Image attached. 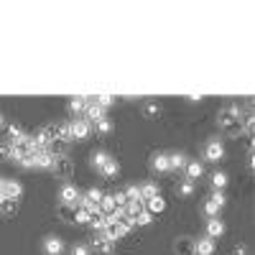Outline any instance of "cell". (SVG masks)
I'll return each instance as SVG.
<instances>
[{"label":"cell","instance_id":"1","mask_svg":"<svg viewBox=\"0 0 255 255\" xmlns=\"http://www.w3.org/2000/svg\"><path fill=\"white\" fill-rule=\"evenodd\" d=\"M133 230V220L130 217H120V220H108V230H105V235H108L113 243L115 240H123L130 235Z\"/></svg>","mask_w":255,"mask_h":255},{"label":"cell","instance_id":"2","mask_svg":"<svg viewBox=\"0 0 255 255\" xmlns=\"http://www.w3.org/2000/svg\"><path fill=\"white\" fill-rule=\"evenodd\" d=\"M243 118V113H240V105H227L225 110H220V118H217V123L222 125V128H227V125H232V123H238Z\"/></svg>","mask_w":255,"mask_h":255},{"label":"cell","instance_id":"3","mask_svg":"<svg viewBox=\"0 0 255 255\" xmlns=\"http://www.w3.org/2000/svg\"><path fill=\"white\" fill-rule=\"evenodd\" d=\"M51 168L56 171V176H61V179H69L74 174V163H72L69 156H54V166Z\"/></svg>","mask_w":255,"mask_h":255},{"label":"cell","instance_id":"4","mask_svg":"<svg viewBox=\"0 0 255 255\" xmlns=\"http://www.w3.org/2000/svg\"><path fill=\"white\" fill-rule=\"evenodd\" d=\"M79 189L74 186V184H64L61 189H59V204H72V207H77L79 204Z\"/></svg>","mask_w":255,"mask_h":255},{"label":"cell","instance_id":"5","mask_svg":"<svg viewBox=\"0 0 255 255\" xmlns=\"http://www.w3.org/2000/svg\"><path fill=\"white\" fill-rule=\"evenodd\" d=\"M204 158H207L209 163L222 161V158H225V145H222V140H209V143L204 145Z\"/></svg>","mask_w":255,"mask_h":255},{"label":"cell","instance_id":"6","mask_svg":"<svg viewBox=\"0 0 255 255\" xmlns=\"http://www.w3.org/2000/svg\"><path fill=\"white\" fill-rule=\"evenodd\" d=\"M20 194H23V186H20L18 181L0 179V197L3 199H20Z\"/></svg>","mask_w":255,"mask_h":255},{"label":"cell","instance_id":"7","mask_svg":"<svg viewBox=\"0 0 255 255\" xmlns=\"http://www.w3.org/2000/svg\"><path fill=\"white\" fill-rule=\"evenodd\" d=\"M97 212H100L102 217H108V220H113V217L118 215V204H115L113 194H102V199H100V204H97Z\"/></svg>","mask_w":255,"mask_h":255},{"label":"cell","instance_id":"8","mask_svg":"<svg viewBox=\"0 0 255 255\" xmlns=\"http://www.w3.org/2000/svg\"><path fill=\"white\" fill-rule=\"evenodd\" d=\"M72 140H87L90 138V130H92V125L87 120H72Z\"/></svg>","mask_w":255,"mask_h":255},{"label":"cell","instance_id":"9","mask_svg":"<svg viewBox=\"0 0 255 255\" xmlns=\"http://www.w3.org/2000/svg\"><path fill=\"white\" fill-rule=\"evenodd\" d=\"M64 253V240L59 235H46L44 238V255H61Z\"/></svg>","mask_w":255,"mask_h":255},{"label":"cell","instance_id":"10","mask_svg":"<svg viewBox=\"0 0 255 255\" xmlns=\"http://www.w3.org/2000/svg\"><path fill=\"white\" fill-rule=\"evenodd\" d=\"M222 235H225V222H222L220 217L207 220V238H209V240H217V238H222Z\"/></svg>","mask_w":255,"mask_h":255},{"label":"cell","instance_id":"11","mask_svg":"<svg viewBox=\"0 0 255 255\" xmlns=\"http://www.w3.org/2000/svg\"><path fill=\"white\" fill-rule=\"evenodd\" d=\"M95 250H97L100 255H113L115 243H113V240H110V238L102 232V235H95Z\"/></svg>","mask_w":255,"mask_h":255},{"label":"cell","instance_id":"12","mask_svg":"<svg viewBox=\"0 0 255 255\" xmlns=\"http://www.w3.org/2000/svg\"><path fill=\"white\" fill-rule=\"evenodd\" d=\"M145 204V212H148V215H161V212H166V199L161 197V194H156V197H151V199H148V202H143Z\"/></svg>","mask_w":255,"mask_h":255},{"label":"cell","instance_id":"13","mask_svg":"<svg viewBox=\"0 0 255 255\" xmlns=\"http://www.w3.org/2000/svg\"><path fill=\"white\" fill-rule=\"evenodd\" d=\"M215 250H217L215 240H209V238L194 240V255H215Z\"/></svg>","mask_w":255,"mask_h":255},{"label":"cell","instance_id":"14","mask_svg":"<svg viewBox=\"0 0 255 255\" xmlns=\"http://www.w3.org/2000/svg\"><path fill=\"white\" fill-rule=\"evenodd\" d=\"M33 161H36V168H51V166H54L51 151H36V153H33Z\"/></svg>","mask_w":255,"mask_h":255},{"label":"cell","instance_id":"15","mask_svg":"<svg viewBox=\"0 0 255 255\" xmlns=\"http://www.w3.org/2000/svg\"><path fill=\"white\" fill-rule=\"evenodd\" d=\"M174 250H176V255H194V240L191 238H179Z\"/></svg>","mask_w":255,"mask_h":255},{"label":"cell","instance_id":"16","mask_svg":"<svg viewBox=\"0 0 255 255\" xmlns=\"http://www.w3.org/2000/svg\"><path fill=\"white\" fill-rule=\"evenodd\" d=\"M202 174H204V166L199 161H186V179L189 181H197Z\"/></svg>","mask_w":255,"mask_h":255},{"label":"cell","instance_id":"17","mask_svg":"<svg viewBox=\"0 0 255 255\" xmlns=\"http://www.w3.org/2000/svg\"><path fill=\"white\" fill-rule=\"evenodd\" d=\"M90 225L95 230V235H102V232L108 230V217H102L100 212H95V215H90Z\"/></svg>","mask_w":255,"mask_h":255},{"label":"cell","instance_id":"18","mask_svg":"<svg viewBox=\"0 0 255 255\" xmlns=\"http://www.w3.org/2000/svg\"><path fill=\"white\" fill-rule=\"evenodd\" d=\"M151 166H153V171H158V174L171 171V168H168V156H166V153H156V156L151 158Z\"/></svg>","mask_w":255,"mask_h":255},{"label":"cell","instance_id":"19","mask_svg":"<svg viewBox=\"0 0 255 255\" xmlns=\"http://www.w3.org/2000/svg\"><path fill=\"white\" fill-rule=\"evenodd\" d=\"M100 171H102V176H105V179H115V176L120 174V163H118L115 158H110L108 163H105V166L100 168Z\"/></svg>","mask_w":255,"mask_h":255},{"label":"cell","instance_id":"20","mask_svg":"<svg viewBox=\"0 0 255 255\" xmlns=\"http://www.w3.org/2000/svg\"><path fill=\"white\" fill-rule=\"evenodd\" d=\"M138 191H140V199L143 202H148L151 197H156V194H161L158 191V186L153 184V181H148V184H143V186H138Z\"/></svg>","mask_w":255,"mask_h":255},{"label":"cell","instance_id":"21","mask_svg":"<svg viewBox=\"0 0 255 255\" xmlns=\"http://www.w3.org/2000/svg\"><path fill=\"white\" fill-rule=\"evenodd\" d=\"M108 161H110V153H105V151H92V156H90V163H92V168H97V171Z\"/></svg>","mask_w":255,"mask_h":255},{"label":"cell","instance_id":"22","mask_svg":"<svg viewBox=\"0 0 255 255\" xmlns=\"http://www.w3.org/2000/svg\"><path fill=\"white\" fill-rule=\"evenodd\" d=\"M67 148H69V140L56 138V140L49 145V151H51V156H67Z\"/></svg>","mask_w":255,"mask_h":255},{"label":"cell","instance_id":"23","mask_svg":"<svg viewBox=\"0 0 255 255\" xmlns=\"http://www.w3.org/2000/svg\"><path fill=\"white\" fill-rule=\"evenodd\" d=\"M194 189H197V184H194V181H189V179H184L181 184H176V194L186 199V197H191V194H194Z\"/></svg>","mask_w":255,"mask_h":255},{"label":"cell","instance_id":"24","mask_svg":"<svg viewBox=\"0 0 255 255\" xmlns=\"http://www.w3.org/2000/svg\"><path fill=\"white\" fill-rule=\"evenodd\" d=\"M15 212H18V199H3L0 202V215L10 217V215H15Z\"/></svg>","mask_w":255,"mask_h":255},{"label":"cell","instance_id":"25","mask_svg":"<svg viewBox=\"0 0 255 255\" xmlns=\"http://www.w3.org/2000/svg\"><path fill=\"white\" fill-rule=\"evenodd\" d=\"M209 181H212V189H215V191H222L227 186V174L225 171H215Z\"/></svg>","mask_w":255,"mask_h":255},{"label":"cell","instance_id":"26","mask_svg":"<svg viewBox=\"0 0 255 255\" xmlns=\"http://www.w3.org/2000/svg\"><path fill=\"white\" fill-rule=\"evenodd\" d=\"M69 110H72V115L84 113V110H87V100H84V97H72L69 100Z\"/></svg>","mask_w":255,"mask_h":255},{"label":"cell","instance_id":"27","mask_svg":"<svg viewBox=\"0 0 255 255\" xmlns=\"http://www.w3.org/2000/svg\"><path fill=\"white\" fill-rule=\"evenodd\" d=\"M186 166V156L184 153H168V168H184Z\"/></svg>","mask_w":255,"mask_h":255},{"label":"cell","instance_id":"28","mask_svg":"<svg viewBox=\"0 0 255 255\" xmlns=\"http://www.w3.org/2000/svg\"><path fill=\"white\" fill-rule=\"evenodd\" d=\"M95 128H97V133H102V135H110L115 125H113V120H110L108 115H105V118H102L100 123H95Z\"/></svg>","mask_w":255,"mask_h":255},{"label":"cell","instance_id":"29","mask_svg":"<svg viewBox=\"0 0 255 255\" xmlns=\"http://www.w3.org/2000/svg\"><path fill=\"white\" fill-rule=\"evenodd\" d=\"M95 105H97L100 110H108V108H113V105H115V97L113 95H97L95 97Z\"/></svg>","mask_w":255,"mask_h":255},{"label":"cell","instance_id":"30","mask_svg":"<svg viewBox=\"0 0 255 255\" xmlns=\"http://www.w3.org/2000/svg\"><path fill=\"white\" fill-rule=\"evenodd\" d=\"M79 199H84V202H95V204H100V199H102V191H100L97 186H92V189H87V191H84V194H82Z\"/></svg>","mask_w":255,"mask_h":255},{"label":"cell","instance_id":"31","mask_svg":"<svg viewBox=\"0 0 255 255\" xmlns=\"http://www.w3.org/2000/svg\"><path fill=\"white\" fill-rule=\"evenodd\" d=\"M59 215L67 220V222H74V215H77V207L72 204H59Z\"/></svg>","mask_w":255,"mask_h":255},{"label":"cell","instance_id":"32","mask_svg":"<svg viewBox=\"0 0 255 255\" xmlns=\"http://www.w3.org/2000/svg\"><path fill=\"white\" fill-rule=\"evenodd\" d=\"M151 222H153V215H148L145 209L140 212L138 217H133V227H148V225H151Z\"/></svg>","mask_w":255,"mask_h":255},{"label":"cell","instance_id":"33","mask_svg":"<svg viewBox=\"0 0 255 255\" xmlns=\"http://www.w3.org/2000/svg\"><path fill=\"white\" fill-rule=\"evenodd\" d=\"M123 197H125V202H135V199H140V191H138L135 184H130V186H125Z\"/></svg>","mask_w":255,"mask_h":255},{"label":"cell","instance_id":"34","mask_svg":"<svg viewBox=\"0 0 255 255\" xmlns=\"http://www.w3.org/2000/svg\"><path fill=\"white\" fill-rule=\"evenodd\" d=\"M202 209H204V215H207L209 220H212V217H220V207H217L215 202H212V199H207Z\"/></svg>","mask_w":255,"mask_h":255},{"label":"cell","instance_id":"35","mask_svg":"<svg viewBox=\"0 0 255 255\" xmlns=\"http://www.w3.org/2000/svg\"><path fill=\"white\" fill-rule=\"evenodd\" d=\"M15 163H20L23 168H36V161H33V153H23V156H18V161Z\"/></svg>","mask_w":255,"mask_h":255},{"label":"cell","instance_id":"36","mask_svg":"<svg viewBox=\"0 0 255 255\" xmlns=\"http://www.w3.org/2000/svg\"><path fill=\"white\" fill-rule=\"evenodd\" d=\"M143 110H145V115H148V118H153V115H158V113H161V105H158V102H153V100H148Z\"/></svg>","mask_w":255,"mask_h":255},{"label":"cell","instance_id":"37","mask_svg":"<svg viewBox=\"0 0 255 255\" xmlns=\"http://www.w3.org/2000/svg\"><path fill=\"white\" fill-rule=\"evenodd\" d=\"M77 225H90V212H84L82 207H77V215H74Z\"/></svg>","mask_w":255,"mask_h":255},{"label":"cell","instance_id":"38","mask_svg":"<svg viewBox=\"0 0 255 255\" xmlns=\"http://www.w3.org/2000/svg\"><path fill=\"white\" fill-rule=\"evenodd\" d=\"M69 255H92V250H90L87 245H82V243H79V245H74V248L69 250Z\"/></svg>","mask_w":255,"mask_h":255},{"label":"cell","instance_id":"39","mask_svg":"<svg viewBox=\"0 0 255 255\" xmlns=\"http://www.w3.org/2000/svg\"><path fill=\"white\" fill-rule=\"evenodd\" d=\"M209 199L215 202V204H217L220 209H222V207H225V202H227V197L222 194V191H212V197H209Z\"/></svg>","mask_w":255,"mask_h":255},{"label":"cell","instance_id":"40","mask_svg":"<svg viewBox=\"0 0 255 255\" xmlns=\"http://www.w3.org/2000/svg\"><path fill=\"white\" fill-rule=\"evenodd\" d=\"M0 156H3V158H13V145L3 143V145H0Z\"/></svg>","mask_w":255,"mask_h":255},{"label":"cell","instance_id":"41","mask_svg":"<svg viewBox=\"0 0 255 255\" xmlns=\"http://www.w3.org/2000/svg\"><path fill=\"white\" fill-rule=\"evenodd\" d=\"M243 120H245V133H248V135H253V128H255L253 115H248V118H243Z\"/></svg>","mask_w":255,"mask_h":255},{"label":"cell","instance_id":"42","mask_svg":"<svg viewBox=\"0 0 255 255\" xmlns=\"http://www.w3.org/2000/svg\"><path fill=\"white\" fill-rule=\"evenodd\" d=\"M232 255H250V250L245 245H235V250H232Z\"/></svg>","mask_w":255,"mask_h":255},{"label":"cell","instance_id":"43","mask_svg":"<svg viewBox=\"0 0 255 255\" xmlns=\"http://www.w3.org/2000/svg\"><path fill=\"white\" fill-rule=\"evenodd\" d=\"M3 123H5V120H3V113H0V128H3Z\"/></svg>","mask_w":255,"mask_h":255},{"label":"cell","instance_id":"44","mask_svg":"<svg viewBox=\"0 0 255 255\" xmlns=\"http://www.w3.org/2000/svg\"><path fill=\"white\" fill-rule=\"evenodd\" d=\"M0 202H3V197H0Z\"/></svg>","mask_w":255,"mask_h":255}]
</instances>
